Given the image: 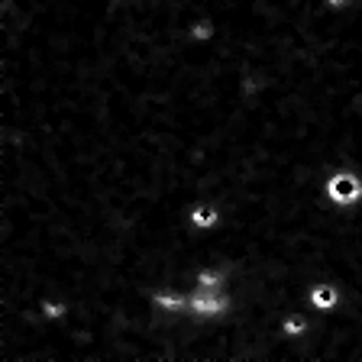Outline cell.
<instances>
[{
  "label": "cell",
  "instance_id": "6da1fadb",
  "mask_svg": "<svg viewBox=\"0 0 362 362\" xmlns=\"http://www.w3.org/2000/svg\"><path fill=\"white\" fill-rule=\"evenodd\" d=\"M327 194L333 197V204L349 207V204H356L362 197V181L356 178V175H349V172H340V175H333V178L327 181Z\"/></svg>",
  "mask_w": 362,
  "mask_h": 362
},
{
  "label": "cell",
  "instance_id": "7a4b0ae2",
  "mask_svg": "<svg viewBox=\"0 0 362 362\" xmlns=\"http://www.w3.org/2000/svg\"><path fill=\"white\" fill-rule=\"evenodd\" d=\"M336 301H340V295H336L333 284H317V288L311 291V304L320 307V311H330V307H336Z\"/></svg>",
  "mask_w": 362,
  "mask_h": 362
},
{
  "label": "cell",
  "instance_id": "3957f363",
  "mask_svg": "<svg viewBox=\"0 0 362 362\" xmlns=\"http://www.w3.org/2000/svg\"><path fill=\"white\" fill-rule=\"evenodd\" d=\"M191 223H194L197 230L213 227V223H217V210H213V207H194V210H191Z\"/></svg>",
  "mask_w": 362,
  "mask_h": 362
},
{
  "label": "cell",
  "instance_id": "277c9868",
  "mask_svg": "<svg viewBox=\"0 0 362 362\" xmlns=\"http://www.w3.org/2000/svg\"><path fill=\"white\" fill-rule=\"evenodd\" d=\"M191 307H194L197 314H217L220 307H223V301H220V298H194Z\"/></svg>",
  "mask_w": 362,
  "mask_h": 362
},
{
  "label": "cell",
  "instance_id": "5b68a950",
  "mask_svg": "<svg viewBox=\"0 0 362 362\" xmlns=\"http://www.w3.org/2000/svg\"><path fill=\"white\" fill-rule=\"evenodd\" d=\"M304 330H307V323L301 317H288V320H284V333H288V336H301Z\"/></svg>",
  "mask_w": 362,
  "mask_h": 362
},
{
  "label": "cell",
  "instance_id": "8992f818",
  "mask_svg": "<svg viewBox=\"0 0 362 362\" xmlns=\"http://www.w3.org/2000/svg\"><path fill=\"white\" fill-rule=\"evenodd\" d=\"M156 304L165 307V311H175V307H181V298H172V295H156Z\"/></svg>",
  "mask_w": 362,
  "mask_h": 362
},
{
  "label": "cell",
  "instance_id": "52a82bcc",
  "mask_svg": "<svg viewBox=\"0 0 362 362\" xmlns=\"http://www.w3.org/2000/svg\"><path fill=\"white\" fill-rule=\"evenodd\" d=\"M201 284H204V288H213V284H217V275H213V272H204V275H201Z\"/></svg>",
  "mask_w": 362,
  "mask_h": 362
},
{
  "label": "cell",
  "instance_id": "ba28073f",
  "mask_svg": "<svg viewBox=\"0 0 362 362\" xmlns=\"http://www.w3.org/2000/svg\"><path fill=\"white\" fill-rule=\"evenodd\" d=\"M45 314H49V317H58V314H61V304H45Z\"/></svg>",
  "mask_w": 362,
  "mask_h": 362
},
{
  "label": "cell",
  "instance_id": "9c48e42d",
  "mask_svg": "<svg viewBox=\"0 0 362 362\" xmlns=\"http://www.w3.org/2000/svg\"><path fill=\"white\" fill-rule=\"evenodd\" d=\"M330 4H333V7H343V4H346V0H330Z\"/></svg>",
  "mask_w": 362,
  "mask_h": 362
}]
</instances>
